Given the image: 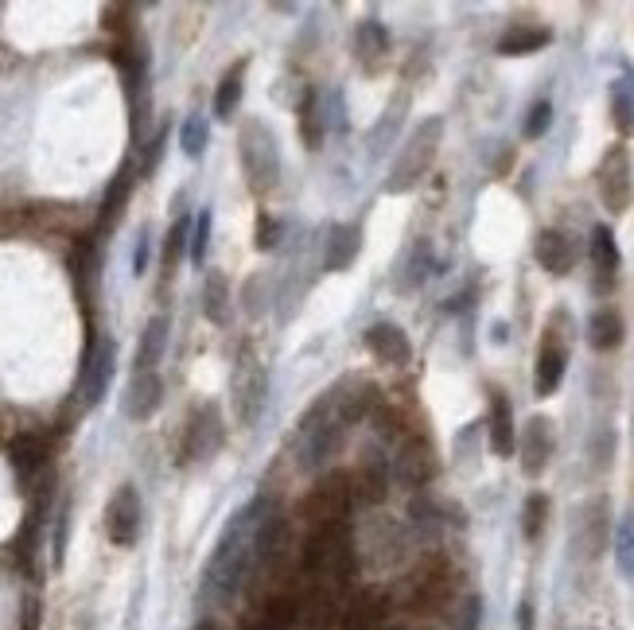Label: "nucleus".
<instances>
[{
	"label": "nucleus",
	"mask_w": 634,
	"mask_h": 630,
	"mask_svg": "<svg viewBox=\"0 0 634 630\" xmlns=\"http://www.w3.org/2000/svg\"><path fill=\"white\" fill-rule=\"evenodd\" d=\"M284 537V518L277 510H269V502L257 494L246 506L226 522V529L214 541V553L203 568V595L222 603L230 595L242 592L253 568L265 557L277 553Z\"/></svg>",
	"instance_id": "obj_1"
},
{
	"label": "nucleus",
	"mask_w": 634,
	"mask_h": 630,
	"mask_svg": "<svg viewBox=\"0 0 634 630\" xmlns=\"http://www.w3.org/2000/svg\"><path fill=\"white\" fill-rule=\"evenodd\" d=\"M370 401H374V385L366 382H343L335 389H323L292 432L296 467L300 471H323L331 463V455L343 448L354 420L366 417Z\"/></svg>",
	"instance_id": "obj_2"
},
{
	"label": "nucleus",
	"mask_w": 634,
	"mask_h": 630,
	"mask_svg": "<svg viewBox=\"0 0 634 630\" xmlns=\"http://www.w3.org/2000/svg\"><path fill=\"white\" fill-rule=\"evenodd\" d=\"M440 140H444V117H424L421 125L409 133V140L401 144V152H397V160H393V168H389L382 191H386V195L413 191L424 179V172L436 164Z\"/></svg>",
	"instance_id": "obj_3"
},
{
	"label": "nucleus",
	"mask_w": 634,
	"mask_h": 630,
	"mask_svg": "<svg viewBox=\"0 0 634 630\" xmlns=\"http://www.w3.org/2000/svg\"><path fill=\"white\" fill-rule=\"evenodd\" d=\"M238 160L253 195H269L281 183V144L265 121L253 117L238 129Z\"/></svg>",
	"instance_id": "obj_4"
},
{
	"label": "nucleus",
	"mask_w": 634,
	"mask_h": 630,
	"mask_svg": "<svg viewBox=\"0 0 634 630\" xmlns=\"http://www.w3.org/2000/svg\"><path fill=\"white\" fill-rule=\"evenodd\" d=\"M599 203L611 214H627L634 203V160L627 144H611L596 168Z\"/></svg>",
	"instance_id": "obj_5"
},
{
	"label": "nucleus",
	"mask_w": 634,
	"mask_h": 630,
	"mask_svg": "<svg viewBox=\"0 0 634 630\" xmlns=\"http://www.w3.org/2000/svg\"><path fill=\"white\" fill-rule=\"evenodd\" d=\"M265 397H269V374L265 366L257 362L253 350H242L238 366H234V378H230V405H234V417L238 424H257L261 409H265Z\"/></svg>",
	"instance_id": "obj_6"
},
{
	"label": "nucleus",
	"mask_w": 634,
	"mask_h": 630,
	"mask_svg": "<svg viewBox=\"0 0 634 630\" xmlns=\"http://www.w3.org/2000/svg\"><path fill=\"white\" fill-rule=\"evenodd\" d=\"M113 370H117V343L109 335H94L86 347V358H82V374H78V393H82L86 409L106 401Z\"/></svg>",
	"instance_id": "obj_7"
},
{
	"label": "nucleus",
	"mask_w": 634,
	"mask_h": 630,
	"mask_svg": "<svg viewBox=\"0 0 634 630\" xmlns=\"http://www.w3.org/2000/svg\"><path fill=\"white\" fill-rule=\"evenodd\" d=\"M141 518H144L141 494H137L133 483H121L106 502V537L117 549H133L137 537H141Z\"/></svg>",
	"instance_id": "obj_8"
},
{
	"label": "nucleus",
	"mask_w": 634,
	"mask_h": 630,
	"mask_svg": "<svg viewBox=\"0 0 634 630\" xmlns=\"http://www.w3.org/2000/svg\"><path fill=\"white\" fill-rule=\"evenodd\" d=\"M222 413L218 405H203L195 409L191 420H187V432H183V463H199V459H211L218 448H222Z\"/></svg>",
	"instance_id": "obj_9"
},
{
	"label": "nucleus",
	"mask_w": 634,
	"mask_h": 630,
	"mask_svg": "<svg viewBox=\"0 0 634 630\" xmlns=\"http://www.w3.org/2000/svg\"><path fill=\"white\" fill-rule=\"evenodd\" d=\"M564 370H568V343L549 327L545 339H541V350H537V370H533L537 397H553L564 382Z\"/></svg>",
	"instance_id": "obj_10"
},
{
	"label": "nucleus",
	"mask_w": 634,
	"mask_h": 630,
	"mask_svg": "<svg viewBox=\"0 0 634 630\" xmlns=\"http://www.w3.org/2000/svg\"><path fill=\"white\" fill-rule=\"evenodd\" d=\"M518 455H522V471L529 479H537L553 459V420L529 417L522 436H518Z\"/></svg>",
	"instance_id": "obj_11"
},
{
	"label": "nucleus",
	"mask_w": 634,
	"mask_h": 630,
	"mask_svg": "<svg viewBox=\"0 0 634 630\" xmlns=\"http://www.w3.org/2000/svg\"><path fill=\"white\" fill-rule=\"evenodd\" d=\"M160 405H164V378H160L156 370H148V374H137V370H133V378L125 385V397H121L125 417L148 420Z\"/></svg>",
	"instance_id": "obj_12"
},
{
	"label": "nucleus",
	"mask_w": 634,
	"mask_h": 630,
	"mask_svg": "<svg viewBox=\"0 0 634 630\" xmlns=\"http://www.w3.org/2000/svg\"><path fill=\"white\" fill-rule=\"evenodd\" d=\"M533 257H537V265H541L545 273L564 277V273H572L580 249H576V238L564 234V230H541L537 242H533Z\"/></svg>",
	"instance_id": "obj_13"
},
{
	"label": "nucleus",
	"mask_w": 634,
	"mask_h": 630,
	"mask_svg": "<svg viewBox=\"0 0 634 630\" xmlns=\"http://www.w3.org/2000/svg\"><path fill=\"white\" fill-rule=\"evenodd\" d=\"M362 343H366V350H370L378 362H386V366H405V362L413 358V343H409V335H405L397 323H374V327H366Z\"/></svg>",
	"instance_id": "obj_14"
},
{
	"label": "nucleus",
	"mask_w": 634,
	"mask_h": 630,
	"mask_svg": "<svg viewBox=\"0 0 634 630\" xmlns=\"http://www.w3.org/2000/svg\"><path fill=\"white\" fill-rule=\"evenodd\" d=\"M487 440L498 459H510L518 452V428H514V409L506 401V393H491V417H487Z\"/></svg>",
	"instance_id": "obj_15"
},
{
	"label": "nucleus",
	"mask_w": 634,
	"mask_h": 630,
	"mask_svg": "<svg viewBox=\"0 0 634 630\" xmlns=\"http://www.w3.org/2000/svg\"><path fill=\"white\" fill-rule=\"evenodd\" d=\"M358 249H362V230H358V226H351V222L331 226V230H327V242H323V269H327V273L351 269Z\"/></svg>",
	"instance_id": "obj_16"
},
{
	"label": "nucleus",
	"mask_w": 634,
	"mask_h": 630,
	"mask_svg": "<svg viewBox=\"0 0 634 630\" xmlns=\"http://www.w3.org/2000/svg\"><path fill=\"white\" fill-rule=\"evenodd\" d=\"M168 335H172L168 315H152V319L144 323L141 339H137V358H133V370H137V374H148V370L160 366V358H164V350H168Z\"/></svg>",
	"instance_id": "obj_17"
},
{
	"label": "nucleus",
	"mask_w": 634,
	"mask_h": 630,
	"mask_svg": "<svg viewBox=\"0 0 634 630\" xmlns=\"http://www.w3.org/2000/svg\"><path fill=\"white\" fill-rule=\"evenodd\" d=\"M354 494L362 498V502H382L389 494V463L386 455L370 452L362 463H358V471H354Z\"/></svg>",
	"instance_id": "obj_18"
},
{
	"label": "nucleus",
	"mask_w": 634,
	"mask_h": 630,
	"mask_svg": "<svg viewBox=\"0 0 634 630\" xmlns=\"http://www.w3.org/2000/svg\"><path fill=\"white\" fill-rule=\"evenodd\" d=\"M611 125L619 129V137H634V70L627 67L619 78H611Z\"/></svg>",
	"instance_id": "obj_19"
},
{
	"label": "nucleus",
	"mask_w": 634,
	"mask_h": 630,
	"mask_svg": "<svg viewBox=\"0 0 634 630\" xmlns=\"http://www.w3.org/2000/svg\"><path fill=\"white\" fill-rule=\"evenodd\" d=\"M246 59H238L234 67L222 74V82H218V90H214V117L218 121H230L234 113H238V105H242V94H246Z\"/></svg>",
	"instance_id": "obj_20"
},
{
	"label": "nucleus",
	"mask_w": 634,
	"mask_h": 630,
	"mask_svg": "<svg viewBox=\"0 0 634 630\" xmlns=\"http://www.w3.org/2000/svg\"><path fill=\"white\" fill-rule=\"evenodd\" d=\"M623 339H627V327H623V315L615 312V308H599L588 319V343H592V350H599V354L619 350Z\"/></svg>",
	"instance_id": "obj_21"
},
{
	"label": "nucleus",
	"mask_w": 634,
	"mask_h": 630,
	"mask_svg": "<svg viewBox=\"0 0 634 630\" xmlns=\"http://www.w3.org/2000/svg\"><path fill=\"white\" fill-rule=\"evenodd\" d=\"M549 39H553V32L541 28V24H510L506 32L498 35V55H533Z\"/></svg>",
	"instance_id": "obj_22"
},
{
	"label": "nucleus",
	"mask_w": 634,
	"mask_h": 630,
	"mask_svg": "<svg viewBox=\"0 0 634 630\" xmlns=\"http://www.w3.org/2000/svg\"><path fill=\"white\" fill-rule=\"evenodd\" d=\"M296 129H300V137L304 144L316 152L323 148V133H327V113H323V98H319V90H304V102H300V117H296Z\"/></svg>",
	"instance_id": "obj_23"
},
{
	"label": "nucleus",
	"mask_w": 634,
	"mask_h": 630,
	"mask_svg": "<svg viewBox=\"0 0 634 630\" xmlns=\"http://www.w3.org/2000/svg\"><path fill=\"white\" fill-rule=\"evenodd\" d=\"M588 253H592V265L603 280H615L619 265H623V253L615 245V234L611 226H592V242H588Z\"/></svg>",
	"instance_id": "obj_24"
},
{
	"label": "nucleus",
	"mask_w": 634,
	"mask_h": 630,
	"mask_svg": "<svg viewBox=\"0 0 634 630\" xmlns=\"http://www.w3.org/2000/svg\"><path fill=\"white\" fill-rule=\"evenodd\" d=\"M203 315L211 323H218V327L230 319V280H226V273H218V269H211L203 277Z\"/></svg>",
	"instance_id": "obj_25"
},
{
	"label": "nucleus",
	"mask_w": 634,
	"mask_h": 630,
	"mask_svg": "<svg viewBox=\"0 0 634 630\" xmlns=\"http://www.w3.org/2000/svg\"><path fill=\"white\" fill-rule=\"evenodd\" d=\"M354 47H358V59H370V63L386 59L389 55L386 24H382V20H362V24L354 28Z\"/></svg>",
	"instance_id": "obj_26"
},
{
	"label": "nucleus",
	"mask_w": 634,
	"mask_h": 630,
	"mask_svg": "<svg viewBox=\"0 0 634 630\" xmlns=\"http://www.w3.org/2000/svg\"><path fill=\"white\" fill-rule=\"evenodd\" d=\"M12 467H16V475L20 479H32L39 467H43V459H47V444H43V436H20V440H12Z\"/></svg>",
	"instance_id": "obj_27"
},
{
	"label": "nucleus",
	"mask_w": 634,
	"mask_h": 630,
	"mask_svg": "<svg viewBox=\"0 0 634 630\" xmlns=\"http://www.w3.org/2000/svg\"><path fill=\"white\" fill-rule=\"evenodd\" d=\"M191 226H195L191 214H179L176 222H172V230L164 238V273H176L179 261L191 257Z\"/></svg>",
	"instance_id": "obj_28"
},
{
	"label": "nucleus",
	"mask_w": 634,
	"mask_h": 630,
	"mask_svg": "<svg viewBox=\"0 0 634 630\" xmlns=\"http://www.w3.org/2000/svg\"><path fill=\"white\" fill-rule=\"evenodd\" d=\"M207 144H211L207 117H203V113H191V117L179 125V148H183V156H187V160H199V156L207 152Z\"/></svg>",
	"instance_id": "obj_29"
},
{
	"label": "nucleus",
	"mask_w": 634,
	"mask_h": 630,
	"mask_svg": "<svg viewBox=\"0 0 634 630\" xmlns=\"http://www.w3.org/2000/svg\"><path fill=\"white\" fill-rule=\"evenodd\" d=\"M615 564H619V572L627 576V580H634V514H627L623 522H619V529H615Z\"/></svg>",
	"instance_id": "obj_30"
},
{
	"label": "nucleus",
	"mask_w": 634,
	"mask_h": 630,
	"mask_svg": "<svg viewBox=\"0 0 634 630\" xmlns=\"http://www.w3.org/2000/svg\"><path fill=\"white\" fill-rule=\"evenodd\" d=\"M428 273V242H417L409 249V257H405V265H401V273H397V288L401 292H409V288H417Z\"/></svg>",
	"instance_id": "obj_31"
},
{
	"label": "nucleus",
	"mask_w": 634,
	"mask_h": 630,
	"mask_svg": "<svg viewBox=\"0 0 634 630\" xmlns=\"http://www.w3.org/2000/svg\"><path fill=\"white\" fill-rule=\"evenodd\" d=\"M545 518H549V498H545L541 490H533V494L526 498V506H522V533H526L529 541H537V537H541Z\"/></svg>",
	"instance_id": "obj_32"
},
{
	"label": "nucleus",
	"mask_w": 634,
	"mask_h": 630,
	"mask_svg": "<svg viewBox=\"0 0 634 630\" xmlns=\"http://www.w3.org/2000/svg\"><path fill=\"white\" fill-rule=\"evenodd\" d=\"M211 230H214V214L211 207L195 214V226H191V261L203 265L207 261V249H211Z\"/></svg>",
	"instance_id": "obj_33"
},
{
	"label": "nucleus",
	"mask_w": 634,
	"mask_h": 630,
	"mask_svg": "<svg viewBox=\"0 0 634 630\" xmlns=\"http://www.w3.org/2000/svg\"><path fill=\"white\" fill-rule=\"evenodd\" d=\"M549 125H553V102H533L529 105V117H526V125H522L526 140L545 137V133H549Z\"/></svg>",
	"instance_id": "obj_34"
},
{
	"label": "nucleus",
	"mask_w": 634,
	"mask_h": 630,
	"mask_svg": "<svg viewBox=\"0 0 634 630\" xmlns=\"http://www.w3.org/2000/svg\"><path fill=\"white\" fill-rule=\"evenodd\" d=\"M281 234H284V222L281 218H269V214H261V218H257V249H261V253H269V249H277V245H281Z\"/></svg>",
	"instance_id": "obj_35"
},
{
	"label": "nucleus",
	"mask_w": 634,
	"mask_h": 630,
	"mask_svg": "<svg viewBox=\"0 0 634 630\" xmlns=\"http://www.w3.org/2000/svg\"><path fill=\"white\" fill-rule=\"evenodd\" d=\"M148 265H152V230L144 226L137 234V245H133V277H144Z\"/></svg>",
	"instance_id": "obj_36"
},
{
	"label": "nucleus",
	"mask_w": 634,
	"mask_h": 630,
	"mask_svg": "<svg viewBox=\"0 0 634 630\" xmlns=\"http://www.w3.org/2000/svg\"><path fill=\"white\" fill-rule=\"evenodd\" d=\"M67 525H71V510L63 506L59 510V533H55V560H63V549H67Z\"/></svg>",
	"instance_id": "obj_37"
},
{
	"label": "nucleus",
	"mask_w": 634,
	"mask_h": 630,
	"mask_svg": "<svg viewBox=\"0 0 634 630\" xmlns=\"http://www.w3.org/2000/svg\"><path fill=\"white\" fill-rule=\"evenodd\" d=\"M518 630H533V603L529 599L518 603Z\"/></svg>",
	"instance_id": "obj_38"
}]
</instances>
